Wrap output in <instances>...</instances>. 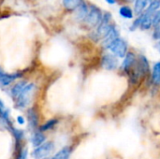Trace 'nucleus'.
Wrapping results in <instances>:
<instances>
[{
    "instance_id": "nucleus-1",
    "label": "nucleus",
    "mask_w": 160,
    "mask_h": 159,
    "mask_svg": "<svg viewBox=\"0 0 160 159\" xmlns=\"http://www.w3.org/2000/svg\"><path fill=\"white\" fill-rule=\"evenodd\" d=\"M111 22H112V14L110 12H106L103 15L100 23L97 27V31L95 34L97 38H102L103 39L109 34V32L115 26Z\"/></svg>"
},
{
    "instance_id": "nucleus-2",
    "label": "nucleus",
    "mask_w": 160,
    "mask_h": 159,
    "mask_svg": "<svg viewBox=\"0 0 160 159\" xmlns=\"http://www.w3.org/2000/svg\"><path fill=\"white\" fill-rule=\"evenodd\" d=\"M102 17L103 15L101 9L96 5H91L89 7L88 14L84 21L90 27H98L102 20Z\"/></svg>"
},
{
    "instance_id": "nucleus-3",
    "label": "nucleus",
    "mask_w": 160,
    "mask_h": 159,
    "mask_svg": "<svg viewBox=\"0 0 160 159\" xmlns=\"http://www.w3.org/2000/svg\"><path fill=\"white\" fill-rule=\"evenodd\" d=\"M108 50L118 58H125L128 52V43L122 37H118L109 47Z\"/></svg>"
},
{
    "instance_id": "nucleus-4",
    "label": "nucleus",
    "mask_w": 160,
    "mask_h": 159,
    "mask_svg": "<svg viewBox=\"0 0 160 159\" xmlns=\"http://www.w3.org/2000/svg\"><path fill=\"white\" fill-rule=\"evenodd\" d=\"M35 85L33 83H28L24 86V88L22 89V91L21 92V94L18 96V97L16 98V106L18 108H25L30 100V96L33 92Z\"/></svg>"
},
{
    "instance_id": "nucleus-5",
    "label": "nucleus",
    "mask_w": 160,
    "mask_h": 159,
    "mask_svg": "<svg viewBox=\"0 0 160 159\" xmlns=\"http://www.w3.org/2000/svg\"><path fill=\"white\" fill-rule=\"evenodd\" d=\"M119 61L118 57H116L114 54L111 53H105L101 58V67L106 70H114L118 67Z\"/></svg>"
},
{
    "instance_id": "nucleus-6",
    "label": "nucleus",
    "mask_w": 160,
    "mask_h": 159,
    "mask_svg": "<svg viewBox=\"0 0 160 159\" xmlns=\"http://www.w3.org/2000/svg\"><path fill=\"white\" fill-rule=\"evenodd\" d=\"M54 145L52 142H45L42 145L38 146L34 152H33V157L35 159H42L48 157L52 151H53Z\"/></svg>"
},
{
    "instance_id": "nucleus-7",
    "label": "nucleus",
    "mask_w": 160,
    "mask_h": 159,
    "mask_svg": "<svg viewBox=\"0 0 160 159\" xmlns=\"http://www.w3.org/2000/svg\"><path fill=\"white\" fill-rule=\"evenodd\" d=\"M136 62H137V57L136 55L134 54V52H128L127 53V55L125 56L124 58V61L122 63V69L128 73H130V70L133 69V67H135L136 65Z\"/></svg>"
},
{
    "instance_id": "nucleus-8",
    "label": "nucleus",
    "mask_w": 160,
    "mask_h": 159,
    "mask_svg": "<svg viewBox=\"0 0 160 159\" xmlns=\"http://www.w3.org/2000/svg\"><path fill=\"white\" fill-rule=\"evenodd\" d=\"M119 35H120V34H119V30L117 29L116 26H114V27L109 32V34L103 38V41H102L103 46H104L106 49H108V47H109L114 40H116L118 37H120Z\"/></svg>"
},
{
    "instance_id": "nucleus-9",
    "label": "nucleus",
    "mask_w": 160,
    "mask_h": 159,
    "mask_svg": "<svg viewBox=\"0 0 160 159\" xmlns=\"http://www.w3.org/2000/svg\"><path fill=\"white\" fill-rule=\"evenodd\" d=\"M153 14L154 13H149L144 10L142 13V21L140 26L142 30H149L153 26Z\"/></svg>"
},
{
    "instance_id": "nucleus-10",
    "label": "nucleus",
    "mask_w": 160,
    "mask_h": 159,
    "mask_svg": "<svg viewBox=\"0 0 160 159\" xmlns=\"http://www.w3.org/2000/svg\"><path fill=\"white\" fill-rule=\"evenodd\" d=\"M148 2H149V0H135L134 1V9H133L134 13L137 16L143 13L144 10L148 7Z\"/></svg>"
},
{
    "instance_id": "nucleus-11",
    "label": "nucleus",
    "mask_w": 160,
    "mask_h": 159,
    "mask_svg": "<svg viewBox=\"0 0 160 159\" xmlns=\"http://www.w3.org/2000/svg\"><path fill=\"white\" fill-rule=\"evenodd\" d=\"M88 11H89V8L86 6V3L82 1L81 3V5L77 7V18L79 20H83L84 21L87 14H88Z\"/></svg>"
},
{
    "instance_id": "nucleus-12",
    "label": "nucleus",
    "mask_w": 160,
    "mask_h": 159,
    "mask_svg": "<svg viewBox=\"0 0 160 159\" xmlns=\"http://www.w3.org/2000/svg\"><path fill=\"white\" fill-rule=\"evenodd\" d=\"M152 82L156 85L160 84V61L157 62L154 65L153 73H152Z\"/></svg>"
},
{
    "instance_id": "nucleus-13",
    "label": "nucleus",
    "mask_w": 160,
    "mask_h": 159,
    "mask_svg": "<svg viewBox=\"0 0 160 159\" xmlns=\"http://www.w3.org/2000/svg\"><path fill=\"white\" fill-rule=\"evenodd\" d=\"M45 142V136L41 131L35 132L32 137V143L35 147L42 145V143Z\"/></svg>"
},
{
    "instance_id": "nucleus-14",
    "label": "nucleus",
    "mask_w": 160,
    "mask_h": 159,
    "mask_svg": "<svg viewBox=\"0 0 160 159\" xmlns=\"http://www.w3.org/2000/svg\"><path fill=\"white\" fill-rule=\"evenodd\" d=\"M19 76V74H12V75H6L2 74L0 76V84L3 86H7L9 83H11L14 80H16Z\"/></svg>"
},
{
    "instance_id": "nucleus-15",
    "label": "nucleus",
    "mask_w": 160,
    "mask_h": 159,
    "mask_svg": "<svg viewBox=\"0 0 160 159\" xmlns=\"http://www.w3.org/2000/svg\"><path fill=\"white\" fill-rule=\"evenodd\" d=\"M71 154V149L68 146L62 148L59 152L55 154V156L52 159H68Z\"/></svg>"
},
{
    "instance_id": "nucleus-16",
    "label": "nucleus",
    "mask_w": 160,
    "mask_h": 159,
    "mask_svg": "<svg viewBox=\"0 0 160 159\" xmlns=\"http://www.w3.org/2000/svg\"><path fill=\"white\" fill-rule=\"evenodd\" d=\"M119 14L125 19H132L134 16V11L128 6H122L119 9Z\"/></svg>"
},
{
    "instance_id": "nucleus-17",
    "label": "nucleus",
    "mask_w": 160,
    "mask_h": 159,
    "mask_svg": "<svg viewBox=\"0 0 160 159\" xmlns=\"http://www.w3.org/2000/svg\"><path fill=\"white\" fill-rule=\"evenodd\" d=\"M82 1L83 0H63V5L68 10H74L81 5Z\"/></svg>"
},
{
    "instance_id": "nucleus-18",
    "label": "nucleus",
    "mask_w": 160,
    "mask_h": 159,
    "mask_svg": "<svg viewBox=\"0 0 160 159\" xmlns=\"http://www.w3.org/2000/svg\"><path fill=\"white\" fill-rule=\"evenodd\" d=\"M26 85L25 82H19L17 84H15L12 89H11V95L14 98H17L18 96L21 94V92L22 91V89L24 88V86Z\"/></svg>"
},
{
    "instance_id": "nucleus-19",
    "label": "nucleus",
    "mask_w": 160,
    "mask_h": 159,
    "mask_svg": "<svg viewBox=\"0 0 160 159\" xmlns=\"http://www.w3.org/2000/svg\"><path fill=\"white\" fill-rule=\"evenodd\" d=\"M28 121H29V124L32 126V127H37L38 125V115H37V112L32 109L28 112Z\"/></svg>"
},
{
    "instance_id": "nucleus-20",
    "label": "nucleus",
    "mask_w": 160,
    "mask_h": 159,
    "mask_svg": "<svg viewBox=\"0 0 160 159\" xmlns=\"http://www.w3.org/2000/svg\"><path fill=\"white\" fill-rule=\"evenodd\" d=\"M57 124V120H54V119H52V120H50V121H48L46 124H44L43 126H41L40 127V131L42 132V131H46V130H49V129H51V128H52L55 125Z\"/></svg>"
},
{
    "instance_id": "nucleus-21",
    "label": "nucleus",
    "mask_w": 160,
    "mask_h": 159,
    "mask_svg": "<svg viewBox=\"0 0 160 159\" xmlns=\"http://www.w3.org/2000/svg\"><path fill=\"white\" fill-rule=\"evenodd\" d=\"M160 24V9L157 10L154 14H153V26H157Z\"/></svg>"
},
{
    "instance_id": "nucleus-22",
    "label": "nucleus",
    "mask_w": 160,
    "mask_h": 159,
    "mask_svg": "<svg viewBox=\"0 0 160 159\" xmlns=\"http://www.w3.org/2000/svg\"><path fill=\"white\" fill-rule=\"evenodd\" d=\"M153 38L155 40H158L160 41V24L157 25L154 27V31H153Z\"/></svg>"
},
{
    "instance_id": "nucleus-23",
    "label": "nucleus",
    "mask_w": 160,
    "mask_h": 159,
    "mask_svg": "<svg viewBox=\"0 0 160 159\" xmlns=\"http://www.w3.org/2000/svg\"><path fill=\"white\" fill-rule=\"evenodd\" d=\"M27 158V150L26 149H22L21 152L18 155L17 159H26Z\"/></svg>"
},
{
    "instance_id": "nucleus-24",
    "label": "nucleus",
    "mask_w": 160,
    "mask_h": 159,
    "mask_svg": "<svg viewBox=\"0 0 160 159\" xmlns=\"http://www.w3.org/2000/svg\"><path fill=\"white\" fill-rule=\"evenodd\" d=\"M17 120H18V123H19L20 125H23V124H24V119H23L22 116H18V117H17Z\"/></svg>"
},
{
    "instance_id": "nucleus-25",
    "label": "nucleus",
    "mask_w": 160,
    "mask_h": 159,
    "mask_svg": "<svg viewBox=\"0 0 160 159\" xmlns=\"http://www.w3.org/2000/svg\"><path fill=\"white\" fill-rule=\"evenodd\" d=\"M106 2L108 4H110V5H113V4L116 3V0H106Z\"/></svg>"
},
{
    "instance_id": "nucleus-26",
    "label": "nucleus",
    "mask_w": 160,
    "mask_h": 159,
    "mask_svg": "<svg viewBox=\"0 0 160 159\" xmlns=\"http://www.w3.org/2000/svg\"><path fill=\"white\" fill-rule=\"evenodd\" d=\"M156 49L160 52V41H158V42H157V44H156Z\"/></svg>"
},
{
    "instance_id": "nucleus-27",
    "label": "nucleus",
    "mask_w": 160,
    "mask_h": 159,
    "mask_svg": "<svg viewBox=\"0 0 160 159\" xmlns=\"http://www.w3.org/2000/svg\"><path fill=\"white\" fill-rule=\"evenodd\" d=\"M0 109H5V107H4V104H3V102L0 100Z\"/></svg>"
},
{
    "instance_id": "nucleus-28",
    "label": "nucleus",
    "mask_w": 160,
    "mask_h": 159,
    "mask_svg": "<svg viewBox=\"0 0 160 159\" xmlns=\"http://www.w3.org/2000/svg\"><path fill=\"white\" fill-rule=\"evenodd\" d=\"M125 1H127V2H133V1H135V0H125Z\"/></svg>"
},
{
    "instance_id": "nucleus-29",
    "label": "nucleus",
    "mask_w": 160,
    "mask_h": 159,
    "mask_svg": "<svg viewBox=\"0 0 160 159\" xmlns=\"http://www.w3.org/2000/svg\"><path fill=\"white\" fill-rule=\"evenodd\" d=\"M151 1H153V0H149V2H151Z\"/></svg>"
}]
</instances>
